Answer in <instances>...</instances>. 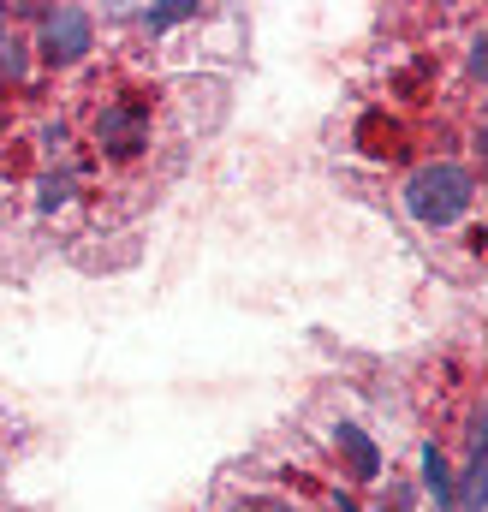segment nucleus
Masks as SVG:
<instances>
[{
  "label": "nucleus",
  "instance_id": "f257e3e1",
  "mask_svg": "<svg viewBox=\"0 0 488 512\" xmlns=\"http://www.w3.org/2000/svg\"><path fill=\"white\" fill-rule=\"evenodd\" d=\"M471 203H477V179L459 161H429L405 179V215L417 227H453Z\"/></svg>",
  "mask_w": 488,
  "mask_h": 512
},
{
  "label": "nucleus",
  "instance_id": "f03ea898",
  "mask_svg": "<svg viewBox=\"0 0 488 512\" xmlns=\"http://www.w3.org/2000/svg\"><path fill=\"white\" fill-rule=\"evenodd\" d=\"M90 12L84 6H54L48 18H42V60L48 66H72V60H84L90 54Z\"/></svg>",
  "mask_w": 488,
  "mask_h": 512
},
{
  "label": "nucleus",
  "instance_id": "7ed1b4c3",
  "mask_svg": "<svg viewBox=\"0 0 488 512\" xmlns=\"http://www.w3.org/2000/svg\"><path fill=\"white\" fill-rule=\"evenodd\" d=\"M96 137H102V149H114V155H137V149H143V102H114V108H102Z\"/></svg>",
  "mask_w": 488,
  "mask_h": 512
},
{
  "label": "nucleus",
  "instance_id": "20e7f679",
  "mask_svg": "<svg viewBox=\"0 0 488 512\" xmlns=\"http://www.w3.org/2000/svg\"><path fill=\"white\" fill-rule=\"evenodd\" d=\"M334 447L346 453V465H352L358 483H375V477H381V453H375V441H369L358 423H340V429H334Z\"/></svg>",
  "mask_w": 488,
  "mask_h": 512
},
{
  "label": "nucleus",
  "instance_id": "39448f33",
  "mask_svg": "<svg viewBox=\"0 0 488 512\" xmlns=\"http://www.w3.org/2000/svg\"><path fill=\"white\" fill-rule=\"evenodd\" d=\"M423 495L435 501V512L459 507V477H453V465H447L441 447H423Z\"/></svg>",
  "mask_w": 488,
  "mask_h": 512
},
{
  "label": "nucleus",
  "instance_id": "423d86ee",
  "mask_svg": "<svg viewBox=\"0 0 488 512\" xmlns=\"http://www.w3.org/2000/svg\"><path fill=\"white\" fill-rule=\"evenodd\" d=\"M453 512H488V465L471 459V471L459 477V507Z\"/></svg>",
  "mask_w": 488,
  "mask_h": 512
},
{
  "label": "nucleus",
  "instance_id": "0eeeda50",
  "mask_svg": "<svg viewBox=\"0 0 488 512\" xmlns=\"http://www.w3.org/2000/svg\"><path fill=\"white\" fill-rule=\"evenodd\" d=\"M179 18H197V6H191V0H167V6L143 12V24H149V30H167V24H179Z\"/></svg>",
  "mask_w": 488,
  "mask_h": 512
},
{
  "label": "nucleus",
  "instance_id": "6e6552de",
  "mask_svg": "<svg viewBox=\"0 0 488 512\" xmlns=\"http://www.w3.org/2000/svg\"><path fill=\"white\" fill-rule=\"evenodd\" d=\"M471 459H483L488 465V405L471 411Z\"/></svg>",
  "mask_w": 488,
  "mask_h": 512
},
{
  "label": "nucleus",
  "instance_id": "1a4fd4ad",
  "mask_svg": "<svg viewBox=\"0 0 488 512\" xmlns=\"http://www.w3.org/2000/svg\"><path fill=\"white\" fill-rule=\"evenodd\" d=\"M0 78H6V84H12V78H24V48H18L12 36L0 42Z\"/></svg>",
  "mask_w": 488,
  "mask_h": 512
},
{
  "label": "nucleus",
  "instance_id": "9d476101",
  "mask_svg": "<svg viewBox=\"0 0 488 512\" xmlns=\"http://www.w3.org/2000/svg\"><path fill=\"white\" fill-rule=\"evenodd\" d=\"M381 495H387V507H381V512H417L411 483H381Z\"/></svg>",
  "mask_w": 488,
  "mask_h": 512
},
{
  "label": "nucleus",
  "instance_id": "9b49d317",
  "mask_svg": "<svg viewBox=\"0 0 488 512\" xmlns=\"http://www.w3.org/2000/svg\"><path fill=\"white\" fill-rule=\"evenodd\" d=\"M66 197H72V179H48L42 185V209H60Z\"/></svg>",
  "mask_w": 488,
  "mask_h": 512
},
{
  "label": "nucleus",
  "instance_id": "f8f14e48",
  "mask_svg": "<svg viewBox=\"0 0 488 512\" xmlns=\"http://www.w3.org/2000/svg\"><path fill=\"white\" fill-rule=\"evenodd\" d=\"M471 72H477V78H488V30L471 42Z\"/></svg>",
  "mask_w": 488,
  "mask_h": 512
},
{
  "label": "nucleus",
  "instance_id": "ddd939ff",
  "mask_svg": "<svg viewBox=\"0 0 488 512\" xmlns=\"http://www.w3.org/2000/svg\"><path fill=\"white\" fill-rule=\"evenodd\" d=\"M477 149H483V167H488V120H483V131H477Z\"/></svg>",
  "mask_w": 488,
  "mask_h": 512
},
{
  "label": "nucleus",
  "instance_id": "4468645a",
  "mask_svg": "<svg viewBox=\"0 0 488 512\" xmlns=\"http://www.w3.org/2000/svg\"><path fill=\"white\" fill-rule=\"evenodd\" d=\"M340 512H358V507H352V495H340Z\"/></svg>",
  "mask_w": 488,
  "mask_h": 512
},
{
  "label": "nucleus",
  "instance_id": "2eb2a0df",
  "mask_svg": "<svg viewBox=\"0 0 488 512\" xmlns=\"http://www.w3.org/2000/svg\"><path fill=\"white\" fill-rule=\"evenodd\" d=\"M0 42H6V6H0Z\"/></svg>",
  "mask_w": 488,
  "mask_h": 512
},
{
  "label": "nucleus",
  "instance_id": "dca6fc26",
  "mask_svg": "<svg viewBox=\"0 0 488 512\" xmlns=\"http://www.w3.org/2000/svg\"><path fill=\"white\" fill-rule=\"evenodd\" d=\"M250 512H292V507H250Z\"/></svg>",
  "mask_w": 488,
  "mask_h": 512
}]
</instances>
